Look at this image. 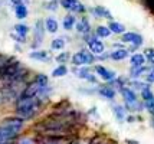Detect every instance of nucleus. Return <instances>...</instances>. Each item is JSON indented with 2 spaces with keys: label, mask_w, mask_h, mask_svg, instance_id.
<instances>
[{
  "label": "nucleus",
  "mask_w": 154,
  "mask_h": 144,
  "mask_svg": "<svg viewBox=\"0 0 154 144\" xmlns=\"http://www.w3.org/2000/svg\"><path fill=\"white\" fill-rule=\"evenodd\" d=\"M43 36H45V32H43V22L38 20L36 25H35V43L33 46H39L42 41H43Z\"/></svg>",
  "instance_id": "20e7f679"
},
{
  "label": "nucleus",
  "mask_w": 154,
  "mask_h": 144,
  "mask_svg": "<svg viewBox=\"0 0 154 144\" xmlns=\"http://www.w3.org/2000/svg\"><path fill=\"white\" fill-rule=\"evenodd\" d=\"M97 72L100 74L105 81H112L114 79V72H111V71H108V69H105L104 66H97Z\"/></svg>",
  "instance_id": "9d476101"
},
{
  "label": "nucleus",
  "mask_w": 154,
  "mask_h": 144,
  "mask_svg": "<svg viewBox=\"0 0 154 144\" xmlns=\"http://www.w3.org/2000/svg\"><path fill=\"white\" fill-rule=\"evenodd\" d=\"M94 61V56L87 51H79L72 56V62L75 65H85V63H91Z\"/></svg>",
  "instance_id": "f03ea898"
},
{
  "label": "nucleus",
  "mask_w": 154,
  "mask_h": 144,
  "mask_svg": "<svg viewBox=\"0 0 154 144\" xmlns=\"http://www.w3.org/2000/svg\"><path fill=\"white\" fill-rule=\"evenodd\" d=\"M97 35H98L100 38H108V36L111 35V30H109L107 26H98V28H97Z\"/></svg>",
  "instance_id": "412c9836"
},
{
  "label": "nucleus",
  "mask_w": 154,
  "mask_h": 144,
  "mask_svg": "<svg viewBox=\"0 0 154 144\" xmlns=\"http://www.w3.org/2000/svg\"><path fill=\"white\" fill-rule=\"evenodd\" d=\"M12 3H13L14 6H17V5H22V0H10Z\"/></svg>",
  "instance_id": "72a5a7b5"
},
{
  "label": "nucleus",
  "mask_w": 154,
  "mask_h": 144,
  "mask_svg": "<svg viewBox=\"0 0 154 144\" xmlns=\"http://www.w3.org/2000/svg\"><path fill=\"white\" fill-rule=\"evenodd\" d=\"M14 14H16V17L17 19H25L27 16V9L25 5H17L16 9H14Z\"/></svg>",
  "instance_id": "ddd939ff"
},
{
  "label": "nucleus",
  "mask_w": 154,
  "mask_h": 144,
  "mask_svg": "<svg viewBox=\"0 0 154 144\" xmlns=\"http://www.w3.org/2000/svg\"><path fill=\"white\" fill-rule=\"evenodd\" d=\"M122 41L128 42V43H133V45H141L143 43V38L140 35L133 33V32H128V33L122 35Z\"/></svg>",
  "instance_id": "0eeeda50"
},
{
  "label": "nucleus",
  "mask_w": 154,
  "mask_h": 144,
  "mask_svg": "<svg viewBox=\"0 0 154 144\" xmlns=\"http://www.w3.org/2000/svg\"><path fill=\"white\" fill-rule=\"evenodd\" d=\"M95 13L100 14V16H107V17H111L109 12H108L107 9H104V7H97V9H95Z\"/></svg>",
  "instance_id": "c85d7f7f"
},
{
  "label": "nucleus",
  "mask_w": 154,
  "mask_h": 144,
  "mask_svg": "<svg viewBox=\"0 0 154 144\" xmlns=\"http://www.w3.org/2000/svg\"><path fill=\"white\" fill-rule=\"evenodd\" d=\"M88 46H89V51L92 52V54H101L102 51H104V43L100 41V39H89L88 41Z\"/></svg>",
  "instance_id": "423d86ee"
},
{
  "label": "nucleus",
  "mask_w": 154,
  "mask_h": 144,
  "mask_svg": "<svg viewBox=\"0 0 154 144\" xmlns=\"http://www.w3.org/2000/svg\"><path fill=\"white\" fill-rule=\"evenodd\" d=\"M45 28L49 33H56L58 32V22L55 20L54 17H48L45 22Z\"/></svg>",
  "instance_id": "1a4fd4ad"
},
{
  "label": "nucleus",
  "mask_w": 154,
  "mask_h": 144,
  "mask_svg": "<svg viewBox=\"0 0 154 144\" xmlns=\"http://www.w3.org/2000/svg\"><path fill=\"white\" fill-rule=\"evenodd\" d=\"M51 46H52V49H56V51H58V49H62L65 46V41H63L62 38H58V39L52 41V45H51Z\"/></svg>",
  "instance_id": "b1692460"
},
{
  "label": "nucleus",
  "mask_w": 154,
  "mask_h": 144,
  "mask_svg": "<svg viewBox=\"0 0 154 144\" xmlns=\"http://www.w3.org/2000/svg\"><path fill=\"white\" fill-rule=\"evenodd\" d=\"M115 115L118 117V120H122L124 118V108L122 107H117L115 108Z\"/></svg>",
  "instance_id": "7c9ffc66"
},
{
  "label": "nucleus",
  "mask_w": 154,
  "mask_h": 144,
  "mask_svg": "<svg viewBox=\"0 0 154 144\" xmlns=\"http://www.w3.org/2000/svg\"><path fill=\"white\" fill-rule=\"evenodd\" d=\"M0 5H2V0H0Z\"/></svg>",
  "instance_id": "f704fd0d"
},
{
  "label": "nucleus",
  "mask_w": 154,
  "mask_h": 144,
  "mask_svg": "<svg viewBox=\"0 0 154 144\" xmlns=\"http://www.w3.org/2000/svg\"><path fill=\"white\" fill-rule=\"evenodd\" d=\"M39 88H40V87L33 81V82L29 84L26 88L22 91V95H20V97H23V98H32V97H36V95H38V91H39Z\"/></svg>",
  "instance_id": "39448f33"
},
{
  "label": "nucleus",
  "mask_w": 154,
  "mask_h": 144,
  "mask_svg": "<svg viewBox=\"0 0 154 144\" xmlns=\"http://www.w3.org/2000/svg\"><path fill=\"white\" fill-rule=\"evenodd\" d=\"M76 74H78V76H79V78H82V79H88V81H91V82H95V76L92 75L88 69H85V68L79 69Z\"/></svg>",
  "instance_id": "4468645a"
},
{
  "label": "nucleus",
  "mask_w": 154,
  "mask_h": 144,
  "mask_svg": "<svg viewBox=\"0 0 154 144\" xmlns=\"http://www.w3.org/2000/svg\"><path fill=\"white\" fill-rule=\"evenodd\" d=\"M128 56V51L125 49H118V51H115L111 54V59H114V61H122V59H125Z\"/></svg>",
  "instance_id": "f8f14e48"
},
{
  "label": "nucleus",
  "mask_w": 154,
  "mask_h": 144,
  "mask_svg": "<svg viewBox=\"0 0 154 144\" xmlns=\"http://www.w3.org/2000/svg\"><path fill=\"white\" fill-rule=\"evenodd\" d=\"M141 97H143L146 101L151 100V98H153V92H151V89H148V88L143 89V91H141Z\"/></svg>",
  "instance_id": "cd10ccee"
},
{
  "label": "nucleus",
  "mask_w": 154,
  "mask_h": 144,
  "mask_svg": "<svg viewBox=\"0 0 154 144\" xmlns=\"http://www.w3.org/2000/svg\"><path fill=\"white\" fill-rule=\"evenodd\" d=\"M144 61H146V58H144L143 54H135V55L131 56V63H133L134 66H140V65H143Z\"/></svg>",
  "instance_id": "f3484780"
},
{
  "label": "nucleus",
  "mask_w": 154,
  "mask_h": 144,
  "mask_svg": "<svg viewBox=\"0 0 154 144\" xmlns=\"http://www.w3.org/2000/svg\"><path fill=\"white\" fill-rule=\"evenodd\" d=\"M147 81L148 82H151V84H154V69L153 71H150V74L147 75Z\"/></svg>",
  "instance_id": "2f4dec72"
},
{
  "label": "nucleus",
  "mask_w": 154,
  "mask_h": 144,
  "mask_svg": "<svg viewBox=\"0 0 154 144\" xmlns=\"http://www.w3.org/2000/svg\"><path fill=\"white\" fill-rule=\"evenodd\" d=\"M40 144H66L63 138H59V137H49V138H45L43 141Z\"/></svg>",
  "instance_id": "aec40b11"
},
{
  "label": "nucleus",
  "mask_w": 154,
  "mask_h": 144,
  "mask_svg": "<svg viewBox=\"0 0 154 144\" xmlns=\"http://www.w3.org/2000/svg\"><path fill=\"white\" fill-rule=\"evenodd\" d=\"M39 105H40V101L36 97H32V98L19 97V100L16 103V114L22 120L32 118L36 114V111L39 110Z\"/></svg>",
  "instance_id": "f257e3e1"
},
{
  "label": "nucleus",
  "mask_w": 154,
  "mask_h": 144,
  "mask_svg": "<svg viewBox=\"0 0 154 144\" xmlns=\"http://www.w3.org/2000/svg\"><path fill=\"white\" fill-rule=\"evenodd\" d=\"M76 29L79 33H88L89 32V23H88L87 19H82L76 23Z\"/></svg>",
  "instance_id": "2eb2a0df"
},
{
  "label": "nucleus",
  "mask_w": 154,
  "mask_h": 144,
  "mask_svg": "<svg viewBox=\"0 0 154 144\" xmlns=\"http://www.w3.org/2000/svg\"><path fill=\"white\" fill-rule=\"evenodd\" d=\"M153 114H154V110H153Z\"/></svg>",
  "instance_id": "c9c22d12"
},
{
  "label": "nucleus",
  "mask_w": 154,
  "mask_h": 144,
  "mask_svg": "<svg viewBox=\"0 0 154 144\" xmlns=\"http://www.w3.org/2000/svg\"><path fill=\"white\" fill-rule=\"evenodd\" d=\"M35 82L38 84L39 87H45V85H48V76L46 75H38L36 79H35Z\"/></svg>",
  "instance_id": "393cba45"
},
{
  "label": "nucleus",
  "mask_w": 154,
  "mask_h": 144,
  "mask_svg": "<svg viewBox=\"0 0 154 144\" xmlns=\"http://www.w3.org/2000/svg\"><path fill=\"white\" fill-rule=\"evenodd\" d=\"M60 5L71 12H84V5L78 0H60Z\"/></svg>",
  "instance_id": "7ed1b4c3"
},
{
  "label": "nucleus",
  "mask_w": 154,
  "mask_h": 144,
  "mask_svg": "<svg viewBox=\"0 0 154 144\" xmlns=\"http://www.w3.org/2000/svg\"><path fill=\"white\" fill-rule=\"evenodd\" d=\"M14 32L19 35L20 38L25 39V36H26L27 32H29V28H27L26 25H16V26H14Z\"/></svg>",
  "instance_id": "6ab92c4d"
},
{
  "label": "nucleus",
  "mask_w": 154,
  "mask_h": 144,
  "mask_svg": "<svg viewBox=\"0 0 154 144\" xmlns=\"http://www.w3.org/2000/svg\"><path fill=\"white\" fill-rule=\"evenodd\" d=\"M66 72H68L66 66L60 65V66H58L56 69H54V72H52V76H55V78H58V76H63V75H66Z\"/></svg>",
  "instance_id": "4be33fe9"
},
{
  "label": "nucleus",
  "mask_w": 154,
  "mask_h": 144,
  "mask_svg": "<svg viewBox=\"0 0 154 144\" xmlns=\"http://www.w3.org/2000/svg\"><path fill=\"white\" fill-rule=\"evenodd\" d=\"M144 55H146L144 58H147L148 61L154 65V48H148L147 51H146V54H144Z\"/></svg>",
  "instance_id": "bb28decb"
},
{
  "label": "nucleus",
  "mask_w": 154,
  "mask_h": 144,
  "mask_svg": "<svg viewBox=\"0 0 154 144\" xmlns=\"http://www.w3.org/2000/svg\"><path fill=\"white\" fill-rule=\"evenodd\" d=\"M74 26H75V17L74 16H71V14L65 16V19H63V28L66 29V30H71Z\"/></svg>",
  "instance_id": "a211bd4d"
},
{
  "label": "nucleus",
  "mask_w": 154,
  "mask_h": 144,
  "mask_svg": "<svg viewBox=\"0 0 154 144\" xmlns=\"http://www.w3.org/2000/svg\"><path fill=\"white\" fill-rule=\"evenodd\" d=\"M122 97H124V100L127 101V104H130V105H135V103H137V98H135V94L131 91V89L128 88H122Z\"/></svg>",
  "instance_id": "6e6552de"
},
{
  "label": "nucleus",
  "mask_w": 154,
  "mask_h": 144,
  "mask_svg": "<svg viewBox=\"0 0 154 144\" xmlns=\"http://www.w3.org/2000/svg\"><path fill=\"white\" fill-rule=\"evenodd\" d=\"M100 94L102 97H105V98H109V100H111V98H114V95H115V92L111 88H101Z\"/></svg>",
  "instance_id": "5701e85b"
},
{
  "label": "nucleus",
  "mask_w": 154,
  "mask_h": 144,
  "mask_svg": "<svg viewBox=\"0 0 154 144\" xmlns=\"http://www.w3.org/2000/svg\"><path fill=\"white\" fill-rule=\"evenodd\" d=\"M144 71H146V66H143V65H140V66H134V68L131 69V75L138 76V75H141Z\"/></svg>",
  "instance_id": "a878e982"
},
{
  "label": "nucleus",
  "mask_w": 154,
  "mask_h": 144,
  "mask_svg": "<svg viewBox=\"0 0 154 144\" xmlns=\"http://www.w3.org/2000/svg\"><path fill=\"white\" fill-rule=\"evenodd\" d=\"M108 29L111 30V33H122V32L125 30V28H124L121 23H117V22H111Z\"/></svg>",
  "instance_id": "dca6fc26"
},
{
  "label": "nucleus",
  "mask_w": 154,
  "mask_h": 144,
  "mask_svg": "<svg viewBox=\"0 0 154 144\" xmlns=\"http://www.w3.org/2000/svg\"><path fill=\"white\" fill-rule=\"evenodd\" d=\"M19 144H33V141H32L30 138H25V140H22Z\"/></svg>",
  "instance_id": "473e14b6"
},
{
  "label": "nucleus",
  "mask_w": 154,
  "mask_h": 144,
  "mask_svg": "<svg viewBox=\"0 0 154 144\" xmlns=\"http://www.w3.org/2000/svg\"><path fill=\"white\" fill-rule=\"evenodd\" d=\"M68 59H69V54H66V52L56 56V61H58V62H66Z\"/></svg>",
  "instance_id": "c756f323"
},
{
  "label": "nucleus",
  "mask_w": 154,
  "mask_h": 144,
  "mask_svg": "<svg viewBox=\"0 0 154 144\" xmlns=\"http://www.w3.org/2000/svg\"><path fill=\"white\" fill-rule=\"evenodd\" d=\"M30 58L32 59H36V61H49V54L45 52V51H36V52H32L30 54Z\"/></svg>",
  "instance_id": "9b49d317"
}]
</instances>
